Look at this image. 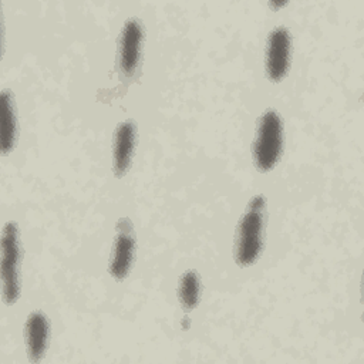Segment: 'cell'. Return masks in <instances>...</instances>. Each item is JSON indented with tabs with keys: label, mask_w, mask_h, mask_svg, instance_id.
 Returning <instances> with one entry per match:
<instances>
[{
	"label": "cell",
	"mask_w": 364,
	"mask_h": 364,
	"mask_svg": "<svg viewBox=\"0 0 364 364\" xmlns=\"http://www.w3.org/2000/svg\"><path fill=\"white\" fill-rule=\"evenodd\" d=\"M267 226V198L264 193H255L242 212L232 246V257L237 267L249 269L255 266L266 246Z\"/></svg>",
	"instance_id": "1"
},
{
	"label": "cell",
	"mask_w": 364,
	"mask_h": 364,
	"mask_svg": "<svg viewBox=\"0 0 364 364\" xmlns=\"http://www.w3.org/2000/svg\"><path fill=\"white\" fill-rule=\"evenodd\" d=\"M286 128L280 111L267 107L257 118L253 132L250 155L259 173H270L280 164L284 154Z\"/></svg>",
	"instance_id": "2"
},
{
	"label": "cell",
	"mask_w": 364,
	"mask_h": 364,
	"mask_svg": "<svg viewBox=\"0 0 364 364\" xmlns=\"http://www.w3.org/2000/svg\"><path fill=\"white\" fill-rule=\"evenodd\" d=\"M0 279L1 300L6 307H13L21 297L23 243L20 226L14 219H7L1 229L0 240Z\"/></svg>",
	"instance_id": "3"
},
{
	"label": "cell",
	"mask_w": 364,
	"mask_h": 364,
	"mask_svg": "<svg viewBox=\"0 0 364 364\" xmlns=\"http://www.w3.org/2000/svg\"><path fill=\"white\" fill-rule=\"evenodd\" d=\"M294 57V37L286 24L272 27L263 50V71L270 84L283 82L290 74Z\"/></svg>",
	"instance_id": "4"
},
{
	"label": "cell",
	"mask_w": 364,
	"mask_h": 364,
	"mask_svg": "<svg viewBox=\"0 0 364 364\" xmlns=\"http://www.w3.org/2000/svg\"><path fill=\"white\" fill-rule=\"evenodd\" d=\"M146 31L144 21L131 16L121 26L117 41V68L124 80H132L141 70L145 54Z\"/></svg>",
	"instance_id": "5"
},
{
	"label": "cell",
	"mask_w": 364,
	"mask_h": 364,
	"mask_svg": "<svg viewBox=\"0 0 364 364\" xmlns=\"http://www.w3.org/2000/svg\"><path fill=\"white\" fill-rule=\"evenodd\" d=\"M136 257V236L134 225L129 218L122 216L115 223V233L108 256L107 272L109 277L117 282H125L135 264Z\"/></svg>",
	"instance_id": "6"
},
{
	"label": "cell",
	"mask_w": 364,
	"mask_h": 364,
	"mask_svg": "<svg viewBox=\"0 0 364 364\" xmlns=\"http://www.w3.org/2000/svg\"><path fill=\"white\" fill-rule=\"evenodd\" d=\"M138 145V125L132 118L119 121L112 132L111 171L115 178H125L134 164Z\"/></svg>",
	"instance_id": "7"
},
{
	"label": "cell",
	"mask_w": 364,
	"mask_h": 364,
	"mask_svg": "<svg viewBox=\"0 0 364 364\" xmlns=\"http://www.w3.org/2000/svg\"><path fill=\"white\" fill-rule=\"evenodd\" d=\"M23 338L27 360L33 364L41 363L51 340V324L48 316L41 309L31 310L27 314L23 327Z\"/></svg>",
	"instance_id": "8"
},
{
	"label": "cell",
	"mask_w": 364,
	"mask_h": 364,
	"mask_svg": "<svg viewBox=\"0 0 364 364\" xmlns=\"http://www.w3.org/2000/svg\"><path fill=\"white\" fill-rule=\"evenodd\" d=\"M18 115L14 94L10 88L1 90V155L9 156L18 141Z\"/></svg>",
	"instance_id": "9"
},
{
	"label": "cell",
	"mask_w": 364,
	"mask_h": 364,
	"mask_svg": "<svg viewBox=\"0 0 364 364\" xmlns=\"http://www.w3.org/2000/svg\"><path fill=\"white\" fill-rule=\"evenodd\" d=\"M202 279L196 269L183 270L176 283V299L185 313L196 310L202 301Z\"/></svg>",
	"instance_id": "10"
},
{
	"label": "cell",
	"mask_w": 364,
	"mask_h": 364,
	"mask_svg": "<svg viewBox=\"0 0 364 364\" xmlns=\"http://www.w3.org/2000/svg\"><path fill=\"white\" fill-rule=\"evenodd\" d=\"M191 324H192V321H191V318H189L188 316H185V317L181 320V328L185 330V331H188V330L191 328Z\"/></svg>",
	"instance_id": "11"
},
{
	"label": "cell",
	"mask_w": 364,
	"mask_h": 364,
	"mask_svg": "<svg viewBox=\"0 0 364 364\" xmlns=\"http://www.w3.org/2000/svg\"><path fill=\"white\" fill-rule=\"evenodd\" d=\"M286 6H287V1H280V3L270 1L269 3V7H272V9H282V7H286Z\"/></svg>",
	"instance_id": "12"
}]
</instances>
